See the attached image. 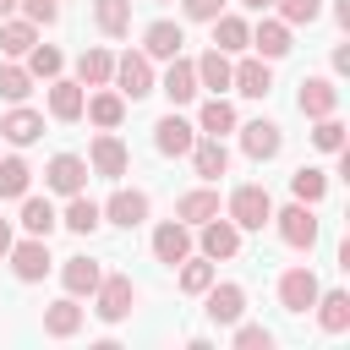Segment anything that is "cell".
I'll return each instance as SVG.
<instances>
[{
    "label": "cell",
    "instance_id": "6da1fadb",
    "mask_svg": "<svg viewBox=\"0 0 350 350\" xmlns=\"http://www.w3.org/2000/svg\"><path fill=\"white\" fill-rule=\"evenodd\" d=\"M268 224H279V241L295 246V252H312V246H317V213H312V202H290V208H279Z\"/></svg>",
    "mask_w": 350,
    "mask_h": 350
},
{
    "label": "cell",
    "instance_id": "7a4b0ae2",
    "mask_svg": "<svg viewBox=\"0 0 350 350\" xmlns=\"http://www.w3.org/2000/svg\"><path fill=\"white\" fill-rule=\"evenodd\" d=\"M273 219V197L262 186H235L230 191V224L235 230H262Z\"/></svg>",
    "mask_w": 350,
    "mask_h": 350
},
{
    "label": "cell",
    "instance_id": "3957f363",
    "mask_svg": "<svg viewBox=\"0 0 350 350\" xmlns=\"http://www.w3.org/2000/svg\"><path fill=\"white\" fill-rule=\"evenodd\" d=\"M93 312L104 317V323H120V317H131V306H137V284L126 279V273H104L98 279V290H93Z\"/></svg>",
    "mask_w": 350,
    "mask_h": 350
},
{
    "label": "cell",
    "instance_id": "277c9868",
    "mask_svg": "<svg viewBox=\"0 0 350 350\" xmlns=\"http://www.w3.org/2000/svg\"><path fill=\"white\" fill-rule=\"evenodd\" d=\"M109 77L120 82V98H148V93H153V60H148L142 49H126Z\"/></svg>",
    "mask_w": 350,
    "mask_h": 350
},
{
    "label": "cell",
    "instance_id": "5b68a950",
    "mask_svg": "<svg viewBox=\"0 0 350 350\" xmlns=\"http://www.w3.org/2000/svg\"><path fill=\"white\" fill-rule=\"evenodd\" d=\"M126 164H131L126 142H120L115 131H98V137H93V148H88V170H93V175H104V180H120V175H126Z\"/></svg>",
    "mask_w": 350,
    "mask_h": 350
},
{
    "label": "cell",
    "instance_id": "8992f818",
    "mask_svg": "<svg viewBox=\"0 0 350 350\" xmlns=\"http://www.w3.org/2000/svg\"><path fill=\"white\" fill-rule=\"evenodd\" d=\"M317 273L312 268H284L279 273V306L284 312H312V301H317Z\"/></svg>",
    "mask_w": 350,
    "mask_h": 350
},
{
    "label": "cell",
    "instance_id": "52a82bcc",
    "mask_svg": "<svg viewBox=\"0 0 350 350\" xmlns=\"http://www.w3.org/2000/svg\"><path fill=\"white\" fill-rule=\"evenodd\" d=\"M153 257H159L164 268L186 262V257H191V224H180V219H164V224L153 230Z\"/></svg>",
    "mask_w": 350,
    "mask_h": 350
},
{
    "label": "cell",
    "instance_id": "ba28073f",
    "mask_svg": "<svg viewBox=\"0 0 350 350\" xmlns=\"http://www.w3.org/2000/svg\"><path fill=\"white\" fill-rule=\"evenodd\" d=\"M5 257H11V273H16L22 284H38V279L49 273V246H44V235H27V241L11 246Z\"/></svg>",
    "mask_w": 350,
    "mask_h": 350
},
{
    "label": "cell",
    "instance_id": "9c48e42d",
    "mask_svg": "<svg viewBox=\"0 0 350 350\" xmlns=\"http://www.w3.org/2000/svg\"><path fill=\"white\" fill-rule=\"evenodd\" d=\"M295 104H301V115H306V120H323V115H334V109H339V88H334L328 77H301Z\"/></svg>",
    "mask_w": 350,
    "mask_h": 350
},
{
    "label": "cell",
    "instance_id": "30bf717a",
    "mask_svg": "<svg viewBox=\"0 0 350 350\" xmlns=\"http://www.w3.org/2000/svg\"><path fill=\"white\" fill-rule=\"evenodd\" d=\"M44 186H49V191H60V197L82 191V186H88V159H77V153H55V159H49V170H44Z\"/></svg>",
    "mask_w": 350,
    "mask_h": 350
},
{
    "label": "cell",
    "instance_id": "8fae6325",
    "mask_svg": "<svg viewBox=\"0 0 350 350\" xmlns=\"http://www.w3.org/2000/svg\"><path fill=\"white\" fill-rule=\"evenodd\" d=\"M191 142H197V126H191V120H180V115H164V120L153 126V148H159L164 159L191 153Z\"/></svg>",
    "mask_w": 350,
    "mask_h": 350
},
{
    "label": "cell",
    "instance_id": "7c38bea8",
    "mask_svg": "<svg viewBox=\"0 0 350 350\" xmlns=\"http://www.w3.org/2000/svg\"><path fill=\"white\" fill-rule=\"evenodd\" d=\"M241 148H246V159H279V148H284V131L273 126V120H246L241 126Z\"/></svg>",
    "mask_w": 350,
    "mask_h": 350
},
{
    "label": "cell",
    "instance_id": "4fadbf2b",
    "mask_svg": "<svg viewBox=\"0 0 350 350\" xmlns=\"http://www.w3.org/2000/svg\"><path fill=\"white\" fill-rule=\"evenodd\" d=\"M230 88H235V93H246V98H268V88H273L268 60H262V55H252V60L230 66Z\"/></svg>",
    "mask_w": 350,
    "mask_h": 350
},
{
    "label": "cell",
    "instance_id": "5bb4252c",
    "mask_svg": "<svg viewBox=\"0 0 350 350\" xmlns=\"http://www.w3.org/2000/svg\"><path fill=\"white\" fill-rule=\"evenodd\" d=\"M202 295H208V317H213L219 328L241 323V312H246V290H241V284H208Z\"/></svg>",
    "mask_w": 350,
    "mask_h": 350
},
{
    "label": "cell",
    "instance_id": "9a60e30c",
    "mask_svg": "<svg viewBox=\"0 0 350 350\" xmlns=\"http://www.w3.org/2000/svg\"><path fill=\"white\" fill-rule=\"evenodd\" d=\"M104 219L120 224V230H137V224L148 219V191H126V186H120V191L104 202Z\"/></svg>",
    "mask_w": 350,
    "mask_h": 350
},
{
    "label": "cell",
    "instance_id": "2e32d148",
    "mask_svg": "<svg viewBox=\"0 0 350 350\" xmlns=\"http://www.w3.org/2000/svg\"><path fill=\"white\" fill-rule=\"evenodd\" d=\"M235 252H241V230H235L230 219H219V213H213V219L202 224V257H208V262H219V257H235Z\"/></svg>",
    "mask_w": 350,
    "mask_h": 350
},
{
    "label": "cell",
    "instance_id": "e0dca14e",
    "mask_svg": "<svg viewBox=\"0 0 350 350\" xmlns=\"http://www.w3.org/2000/svg\"><path fill=\"white\" fill-rule=\"evenodd\" d=\"M180 44H186V33L175 22H148V33H142V55L148 60H175Z\"/></svg>",
    "mask_w": 350,
    "mask_h": 350
},
{
    "label": "cell",
    "instance_id": "ac0fdd59",
    "mask_svg": "<svg viewBox=\"0 0 350 350\" xmlns=\"http://www.w3.org/2000/svg\"><path fill=\"white\" fill-rule=\"evenodd\" d=\"M191 164H197L202 180H219V175L230 170V148H224V137H197V142H191Z\"/></svg>",
    "mask_w": 350,
    "mask_h": 350
},
{
    "label": "cell",
    "instance_id": "d6986e66",
    "mask_svg": "<svg viewBox=\"0 0 350 350\" xmlns=\"http://www.w3.org/2000/svg\"><path fill=\"white\" fill-rule=\"evenodd\" d=\"M197 93H202V88H197V66L175 55V60H170V71H164V98H170V104H191Z\"/></svg>",
    "mask_w": 350,
    "mask_h": 350
},
{
    "label": "cell",
    "instance_id": "ffe728a7",
    "mask_svg": "<svg viewBox=\"0 0 350 350\" xmlns=\"http://www.w3.org/2000/svg\"><path fill=\"white\" fill-rule=\"evenodd\" d=\"M82 104H88L82 82H60V77H49V115H55V120H82Z\"/></svg>",
    "mask_w": 350,
    "mask_h": 350
},
{
    "label": "cell",
    "instance_id": "44dd1931",
    "mask_svg": "<svg viewBox=\"0 0 350 350\" xmlns=\"http://www.w3.org/2000/svg\"><path fill=\"white\" fill-rule=\"evenodd\" d=\"M38 131H44V115L38 109H11V115H0V137L5 142H16V148H27V142H38Z\"/></svg>",
    "mask_w": 350,
    "mask_h": 350
},
{
    "label": "cell",
    "instance_id": "7402d4cb",
    "mask_svg": "<svg viewBox=\"0 0 350 350\" xmlns=\"http://www.w3.org/2000/svg\"><path fill=\"white\" fill-rule=\"evenodd\" d=\"M60 224H66L71 235H93V230L104 224V208H98L93 197H82V191H71V202H66V213H60Z\"/></svg>",
    "mask_w": 350,
    "mask_h": 350
},
{
    "label": "cell",
    "instance_id": "603a6c76",
    "mask_svg": "<svg viewBox=\"0 0 350 350\" xmlns=\"http://www.w3.org/2000/svg\"><path fill=\"white\" fill-rule=\"evenodd\" d=\"M98 279H104V268H98L93 257H66V268H60L66 295H93V290H98Z\"/></svg>",
    "mask_w": 350,
    "mask_h": 350
},
{
    "label": "cell",
    "instance_id": "cb8c5ba5",
    "mask_svg": "<svg viewBox=\"0 0 350 350\" xmlns=\"http://www.w3.org/2000/svg\"><path fill=\"white\" fill-rule=\"evenodd\" d=\"M317 323H323V334H345L350 328V295L345 290H317Z\"/></svg>",
    "mask_w": 350,
    "mask_h": 350
},
{
    "label": "cell",
    "instance_id": "d4e9b609",
    "mask_svg": "<svg viewBox=\"0 0 350 350\" xmlns=\"http://www.w3.org/2000/svg\"><path fill=\"white\" fill-rule=\"evenodd\" d=\"M252 44H257V55H262V60H279V55H290V22H279V16L257 22V27H252Z\"/></svg>",
    "mask_w": 350,
    "mask_h": 350
},
{
    "label": "cell",
    "instance_id": "484cf974",
    "mask_svg": "<svg viewBox=\"0 0 350 350\" xmlns=\"http://www.w3.org/2000/svg\"><path fill=\"white\" fill-rule=\"evenodd\" d=\"M82 328V306H77V295H66V301H55L49 312H44V334L49 339H71Z\"/></svg>",
    "mask_w": 350,
    "mask_h": 350
},
{
    "label": "cell",
    "instance_id": "4316f807",
    "mask_svg": "<svg viewBox=\"0 0 350 350\" xmlns=\"http://www.w3.org/2000/svg\"><path fill=\"white\" fill-rule=\"evenodd\" d=\"M246 44H252V27H246L241 16H224V11H219V16H213V49H224V55H241Z\"/></svg>",
    "mask_w": 350,
    "mask_h": 350
},
{
    "label": "cell",
    "instance_id": "83f0119b",
    "mask_svg": "<svg viewBox=\"0 0 350 350\" xmlns=\"http://www.w3.org/2000/svg\"><path fill=\"white\" fill-rule=\"evenodd\" d=\"M82 115H88L93 126H104V131H115V126L126 120V98H120V93H93V98L82 104Z\"/></svg>",
    "mask_w": 350,
    "mask_h": 350
},
{
    "label": "cell",
    "instance_id": "f1b7e54d",
    "mask_svg": "<svg viewBox=\"0 0 350 350\" xmlns=\"http://www.w3.org/2000/svg\"><path fill=\"white\" fill-rule=\"evenodd\" d=\"M55 224H60V213H55L49 197H22V230H27V235H44V241H49Z\"/></svg>",
    "mask_w": 350,
    "mask_h": 350
},
{
    "label": "cell",
    "instance_id": "f546056e",
    "mask_svg": "<svg viewBox=\"0 0 350 350\" xmlns=\"http://www.w3.org/2000/svg\"><path fill=\"white\" fill-rule=\"evenodd\" d=\"M109 71H115V55L109 49H82V60H77V82L82 88H104Z\"/></svg>",
    "mask_w": 350,
    "mask_h": 350
},
{
    "label": "cell",
    "instance_id": "4dcf8cb0",
    "mask_svg": "<svg viewBox=\"0 0 350 350\" xmlns=\"http://www.w3.org/2000/svg\"><path fill=\"white\" fill-rule=\"evenodd\" d=\"M191 66H197V88H213V93L230 88V55H224V49H208V55L191 60Z\"/></svg>",
    "mask_w": 350,
    "mask_h": 350
},
{
    "label": "cell",
    "instance_id": "1f68e13d",
    "mask_svg": "<svg viewBox=\"0 0 350 350\" xmlns=\"http://www.w3.org/2000/svg\"><path fill=\"white\" fill-rule=\"evenodd\" d=\"M197 131H202V137H224V131H235V109L213 93V98L197 109Z\"/></svg>",
    "mask_w": 350,
    "mask_h": 350
},
{
    "label": "cell",
    "instance_id": "d6a6232c",
    "mask_svg": "<svg viewBox=\"0 0 350 350\" xmlns=\"http://www.w3.org/2000/svg\"><path fill=\"white\" fill-rule=\"evenodd\" d=\"M180 224H208L213 213H219V191H208V186H197V191H186L180 197Z\"/></svg>",
    "mask_w": 350,
    "mask_h": 350
},
{
    "label": "cell",
    "instance_id": "836d02e7",
    "mask_svg": "<svg viewBox=\"0 0 350 350\" xmlns=\"http://www.w3.org/2000/svg\"><path fill=\"white\" fill-rule=\"evenodd\" d=\"M93 22H98V33L120 38L131 27V0H93Z\"/></svg>",
    "mask_w": 350,
    "mask_h": 350
},
{
    "label": "cell",
    "instance_id": "e575fe53",
    "mask_svg": "<svg viewBox=\"0 0 350 350\" xmlns=\"http://www.w3.org/2000/svg\"><path fill=\"white\" fill-rule=\"evenodd\" d=\"M38 44V22H0V55H27Z\"/></svg>",
    "mask_w": 350,
    "mask_h": 350
},
{
    "label": "cell",
    "instance_id": "d590c367",
    "mask_svg": "<svg viewBox=\"0 0 350 350\" xmlns=\"http://www.w3.org/2000/svg\"><path fill=\"white\" fill-rule=\"evenodd\" d=\"M290 191H295V202H323V197H328V175L301 164V170L290 175Z\"/></svg>",
    "mask_w": 350,
    "mask_h": 350
},
{
    "label": "cell",
    "instance_id": "8d00e7d4",
    "mask_svg": "<svg viewBox=\"0 0 350 350\" xmlns=\"http://www.w3.org/2000/svg\"><path fill=\"white\" fill-rule=\"evenodd\" d=\"M27 93H33V71H27V66H0V98L22 104Z\"/></svg>",
    "mask_w": 350,
    "mask_h": 350
},
{
    "label": "cell",
    "instance_id": "74e56055",
    "mask_svg": "<svg viewBox=\"0 0 350 350\" xmlns=\"http://www.w3.org/2000/svg\"><path fill=\"white\" fill-rule=\"evenodd\" d=\"M27 180H33V170L22 159H0V197H27Z\"/></svg>",
    "mask_w": 350,
    "mask_h": 350
},
{
    "label": "cell",
    "instance_id": "f35d334b",
    "mask_svg": "<svg viewBox=\"0 0 350 350\" xmlns=\"http://www.w3.org/2000/svg\"><path fill=\"white\" fill-rule=\"evenodd\" d=\"M60 66H66V55H60L55 44H33V49H27V71H33V77H60Z\"/></svg>",
    "mask_w": 350,
    "mask_h": 350
},
{
    "label": "cell",
    "instance_id": "ab89813d",
    "mask_svg": "<svg viewBox=\"0 0 350 350\" xmlns=\"http://www.w3.org/2000/svg\"><path fill=\"white\" fill-rule=\"evenodd\" d=\"M208 284H213V262H208V257H197V262L186 257V262H180V290H186V295H202Z\"/></svg>",
    "mask_w": 350,
    "mask_h": 350
},
{
    "label": "cell",
    "instance_id": "60d3db41",
    "mask_svg": "<svg viewBox=\"0 0 350 350\" xmlns=\"http://www.w3.org/2000/svg\"><path fill=\"white\" fill-rule=\"evenodd\" d=\"M273 5H279V22H290V27H301V22L312 27L323 16V0H273Z\"/></svg>",
    "mask_w": 350,
    "mask_h": 350
},
{
    "label": "cell",
    "instance_id": "b9f144b4",
    "mask_svg": "<svg viewBox=\"0 0 350 350\" xmlns=\"http://www.w3.org/2000/svg\"><path fill=\"white\" fill-rule=\"evenodd\" d=\"M312 142H317L323 153H339V148H345V126H339L334 115H323V120L312 126Z\"/></svg>",
    "mask_w": 350,
    "mask_h": 350
},
{
    "label": "cell",
    "instance_id": "7bdbcfd3",
    "mask_svg": "<svg viewBox=\"0 0 350 350\" xmlns=\"http://www.w3.org/2000/svg\"><path fill=\"white\" fill-rule=\"evenodd\" d=\"M268 345H273V334L262 323H241L235 328V350H268Z\"/></svg>",
    "mask_w": 350,
    "mask_h": 350
},
{
    "label": "cell",
    "instance_id": "ee69618b",
    "mask_svg": "<svg viewBox=\"0 0 350 350\" xmlns=\"http://www.w3.org/2000/svg\"><path fill=\"white\" fill-rule=\"evenodd\" d=\"M16 5L27 11V22H44V27L60 16V0H16Z\"/></svg>",
    "mask_w": 350,
    "mask_h": 350
},
{
    "label": "cell",
    "instance_id": "f6af8a7d",
    "mask_svg": "<svg viewBox=\"0 0 350 350\" xmlns=\"http://www.w3.org/2000/svg\"><path fill=\"white\" fill-rule=\"evenodd\" d=\"M180 11H186L191 22H213V16L224 11V0H180Z\"/></svg>",
    "mask_w": 350,
    "mask_h": 350
},
{
    "label": "cell",
    "instance_id": "bcb514c9",
    "mask_svg": "<svg viewBox=\"0 0 350 350\" xmlns=\"http://www.w3.org/2000/svg\"><path fill=\"white\" fill-rule=\"evenodd\" d=\"M334 16H339V27H350V0H334Z\"/></svg>",
    "mask_w": 350,
    "mask_h": 350
},
{
    "label": "cell",
    "instance_id": "7dc6e473",
    "mask_svg": "<svg viewBox=\"0 0 350 350\" xmlns=\"http://www.w3.org/2000/svg\"><path fill=\"white\" fill-rule=\"evenodd\" d=\"M11 252V219H0V257Z\"/></svg>",
    "mask_w": 350,
    "mask_h": 350
},
{
    "label": "cell",
    "instance_id": "c3c4849f",
    "mask_svg": "<svg viewBox=\"0 0 350 350\" xmlns=\"http://www.w3.org/2000/svg\"><path fill=\"white\" fill-rule=\"evenodd\" d=\"M241 5H252V11H268V5H273V0H241Z\"/></svg>",
    "mask_w": 350,
    "mask_h": 350
},
{
    "label": "cell",
    "instance_id": "681fc988",
    "mask_svg": "<svg viewBox=\"0 0 350 350\" xmlns=\"http://www.w3.org/2000/svg\"><path fill=\"white\" fill-rule=\"evenodd\" d=\"M11 11H16V0H0V16H11Z\"/></svg>",
    "mask_w": 350,
    "mask_h": 350
},
{
    "label": "cell",
    "instance_id": "f907efd6",
    "mask_svg": "<svg viewBox=\"0 0 350 350\" xmlns=\"http://www.w3.org/2000/svg\"><path fill=\"white\" fill-rule=\"evenodd\" d=\"M159 5H164V0H159Z\"/></svg>",
    "mask_w": 350,
    "mask_h": 350
}]
</instances>
